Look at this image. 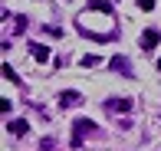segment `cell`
I'll return each instance as SVG.
<instances>
[{
    "mask_svg": "<svg viewBox=\"0 0 161 151\" xmlns=\"http://www.w3.org/2000/svg\"><path fill=\"white\" fill-rule=\"evenodd\" d=\"M79 33L82 36H89V40H112L115 36V17H112V7H105V3H92L89 10H82L79 13Z\"/></svg>",
    "mask_w": 161,
    "mask_h": 151,
    "instance_id": "cell-1",
    "label": "cell"
},
{
    "mask_svg": "<svg viewBox=\"0 0 161 151\" xmlns=\"http://www.w3.org/2000/svg\"><path fill=\"white\" fill-rule=\"evenodd\" d=\"M92 132H96V121L76 118V121H72V148H79V145H82V135H92Z\"/></svg>",
    "mask_w": 161,
    "mask_h": 151,
    "instance_id": "cell-2",
    "label": "cell"
},
{
    "mask_svg": "<svg viewBox=\"0 0 161 151\" xmlns=\"http://www.w3.org/2000/svg\"><path fill=\"white\" fill-rule=\"evenodd\" d=\"M158 40H161V30H158V26H148V30L142 33V43H138V46H142V49H155Z\"/></svg>",
    "mask_w": 161,
    "mask_h": 151,
    "instance_id": "cell-3",
    "label": "cell"
},
{
    "mask_svg": "<svg viewBox=\"0 0 161 151\" xmlns=\"http://www.w3.org/2000/svg\"><path fill=\"white\" fill-rule=\"evenodd\" d=\"M105 112H108V115H112V112L128 115V112H131V99H108V102H105Z\"/></svg>",
    "mask_w": 161,
    "mask_h": 151,
    "instance_id": "cell-4",
    "label": "cell"
},
{
    "mask_svg": "<svg viewBox=\"0 0 161 151\" xmlns=\"http://www.w3.org/2000/svg\"><path fill=\"white\" fill-rule=\"evenodd\" d=\"M108 69H115L119 76H131V62L125 56H112V59H108Z\"/></svg>",
    "mask_w": 161,
    "mask_h": 151,
    "instance_id": "cell-5",
    "label": "cell"
},
{
    "mask_svg": "<svg viewBox=\"0 0 161 151\" xmlns=\"http://www.w3.org/2000/svg\"><path fill=\"white\" fill-rule=\"evenodd\" d=\"M82 102V95H79L76 89H66V92H59V105H66V109H72V105H79Z\"/></svg>",
    "mask_w": 161,
    "mask_h": 151,
    "instance_id": "cell-6",
    "label": "cell"
},
{
    "mask_svg": "<svg viewBox=\"0 0 161 151\" xmlns=\"http://www.w3.org/2000/svg\"><path fill=\"white\" fill-rule=\"evenodd\" d=\"M30 49H33V59H36V62H46V59H49V46H43V43H33Z\"/></svg>",
    "mask_w": 161,
    "mask_h": 151,
    "instance_id": "cell-7",
    "label": "cell"
},
{
    "mask_svg": "<svg viewBox=\"0 0 161 151\" xmlns=\"http://www.w3.org/2000/svg\"><path fill=\"white\" fill-rule=\"evenodd\" d=\"M7 128H10V135H17V138H20V135H26V128H30V125H26L23 118H17V121H10Z\"/></svg>",
    "mask_w": 161,
    "mask_h": 151,
    "instance_id": "cell-8",
    "label": "cell"
},
{
    "mask_svg": "<svg viewBox=\"0 0 161 151\" xmlns=\"http://www.w3.org/2000/svg\"><path fill=\"white\" fill-rule=\"evenodd\" d=\"M0 73H3V79H10V82H20V76H17V73H13V69H10V66H7V62H3V69H0Z\"/></svg>",
    "mask_w": 161,
    "mask_h": 151,
    "instance_id": "cell-9",
    "label": "cell"
},
{
    "mask_svg": "<svg viewBox=\"0 0 161 151\" xmlns=\"http://www.w3.org/2000/svg\"><path fill=\"white\" fill-rule=\"evenodd\" d=\"M79 66H99V56H82V59H79Z\"/></svg>",
    "mask_w": 161,
    "mask_h": 151,
    "instance_id": "cell-10",
    "label": "cell"
},
{
    "mask_svg": "<svg viewBox=\"0 0 161 151\" xmlns=\"http://www.w3.org/2000/svg\"><path fill=\"white\" fill-rule=\"evenodd\" d=\"M43 30H46L49 36H63V30H59V26H53V23H46V26H43Z\"/></svg>",
    "mask_w": 161,
    "mask_h": 151,
    "instance_id": "cell-11",
    "label": "cell"
},
{
    "mask_svg": "<svg viewBox=\"0 0 161 151\" xmlns=\"http://www.w3.org/2000/svg\"><path fill=\"white\" fill-rule=\"evenodd\" d=\"M10 109H13V102H10V99H0V112H3V115H10Z\"/></svg>",
    "mask_w": 161,
    "mask_h": 151,
    "instance_id": "cell-12",
    "label": "cell"
},
{
    "mask_svg": "<svg viewBox=\"0 0 161 151\" xmlns=\"http://www.w3.org/2000/svg\"><path fill=\"white\" fill-rule=\"evenodd\" d=\"M138 7L142 10H155V0H138Z\"/></svg>",
    "mask_w": 161,
    "mask_h": 151,
    "instance_id": "cell-13",
    "label": "cell"
}]
</instances>
